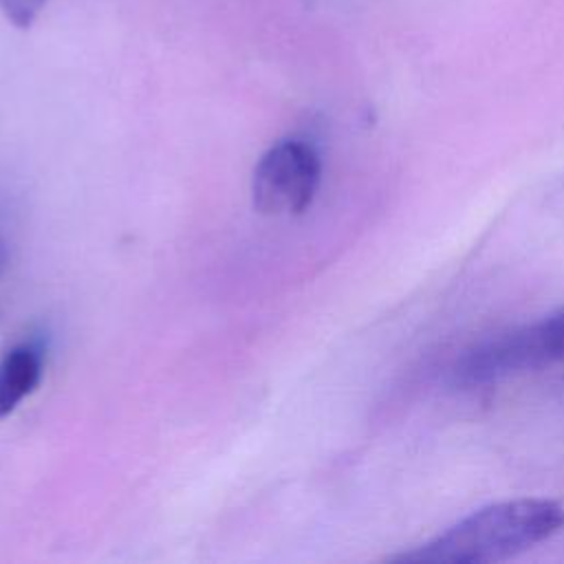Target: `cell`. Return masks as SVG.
Returning a JSON list of instances; mask_svg holds the SVG:
<instances>
[{
    "instance_id": "1",
    "label": "cell",
    "mask_w": 564,
    "mask_h": 564,
    "mask_svg": "<svg viewBox=\"0 0 564 564\" xmlns=\"http://www.w3.org/2000/svg\"><path fill=\"white\" fill-rule=\"evenodd\" d=\"M564 529V507L549 498L487 505L425 544L392 557L408 564H489L511 560Z\"/></svg>"
},
{
    "instance_id": "2",
    "label": "cell",
    "mask_w": 564,
    "mask_h": 564,
    "mask_svg": "<svg viewBox=\"0 0 564 564\" xmlns=\"http://www.w3.org/2000/svg\"><path fill=\"white\" fill-rule=\"evenodd\" d=\"M564 359V306L540 322L496 335L460 357L456 381L485 386Z\"/></svg>"
},
{
    "instance_id": "3",
    "label": "cell",
    "mask_w": 564,
    "mask_h": 564,
    "mask_svg": "<svg viewBox=\"0 0 564 564\" xmlns=\"http://www.w3.org/2000/svg\"><path fill=\"white\" fill-rule=\"evenodd\" d=\"M322 159L313 143L284 139L271 145L253 167L251 200L264 216L304 214L319 187Z\"/></svg>"
},
{
    "instance_id": "4",
    "label": "cell",
    "mask_w": 564,
    "mask_h": 564,
    "mask_svg": "<svg viewBox=\"0 0 564 564\" xmlns=\"http://www.w3.org/2000/svg\"><path fill=\"white\" fill-rule=\"evenodd\" d=\"M44 352L40 344L24 341L13 346L0 361V419L11 414L40 383Z\"/></svg>"
},
{
    "instance_id": "5",
    "label": "cell",
    "mask_w": 564,
    "mask_h": 564,
    "mask_svg": "<svg viewBox=\"0 0 564 564\" xmlns=\"http://www.w3.org/2000/svg\"><path fill=\"white\" fill-rule=\"evenodd\" d=\"M44 4L46 0H0V11L11 24H15L18 29H26L33 24Z\"/></svg>"
},
{
    "instance_id": "6",
    "label": "cell",
    "mask_w": 564,
    "mask_h": 564,
    "mask_svg": "<svg viewBox=\"0 0 564 564\" xmlns=\"http://www.w3.org/2000/svg\"><path fill=\"white\" fill-rule=\"evenodd\" d=\"M4 260H7V247H4V242H2V238H0V269H2Z\"/></svg>"
}]
</instances>
